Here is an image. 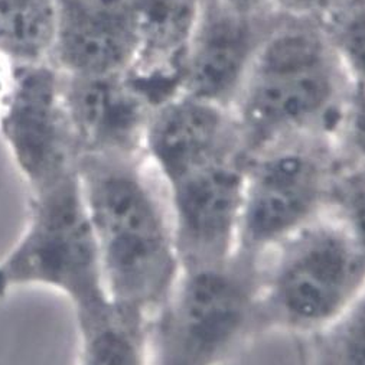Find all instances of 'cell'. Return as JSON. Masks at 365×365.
Instances as JSON below:
<instances>
[{
	"label": "cell",
	"mask_w": 365,
	"mask_h": 365,
	"mask_svg": "<svg viewBox=\"0 0 365 365\" xmlns=\"http://www.w3.org/2000/svg\"><path fill=\"white\" fill-rule=\"evenodd\" d=\"M279 14L255 18L218 0H205L182 66L179 91L231 110Z\"/></svg>",
	"instance_id": "cell-10"
},
{
	"label": "cell",
	"mask_w": 365,
	"mask_h": 365,
	"mask_svg": "<svg viewBox=\"0 0 365 365\" xmlns=\"http://www.w3.org/2000/svg\"><path fill=\"white\" fill-rule=\"evenodd\" d=\"M143 153L162 187L212 165L249 156L230 108L180 91L152 108Z\"/></svg>",
	"instance_id": "cell-9"
},
{
	"label": "cell",
	"mask_w": 365,
	"mask_h": 365,
	"mask_svg": "<svg viewBox=\"0 0 365 365\" xmlns=\"http://www.w3.org/2000/svg\"><path fill=\"white\" fill-rule=\"evenodd\" d=\"M58 4L94 19L135 22L138 0H58Z\"/></svg>",
	"instance_id": "cell-20"
},
{
	"label": "cell",
	"mask_w": 365,
	"mask_h": 365,
	"mask_svg": "<svg viewBox=\"0 0 365 365\" xmlns=\"http://www.w3.org/2000/svg\"><path fill=\"white\" fill-rule=\"evenodd\" d=\"M307 341L308 365H365V290L338 319Z\"/></svg>",
	"instance_id": "cell-16"
},
{
	"label": "cell",
	"mask_w": 365,
	"mask_h": 365,
	"mask_svg": "<svg viewBox=\"0 0 365 365\" xmlns=\"http://www.w3.org/2000/svg\"><path fill=\"white\" fill-rule=\"evenodd\" d=\"M365 290V256L325 214L260 260V334L308 339L338 319Z\"/></svg>",
	"instance_id": "cell-3"
},
{
	"label": "cell",
	"mask_w": 365,
	"mask_h": 365,
	"mask_svg": "<svg viewBox=\"0 0 365 365\" xmlns=\"http://www.w3.org/2000/svg\"><path fill=\"white\" fill-rule=\"evenodd\" d=\"M335 145L344 163L365 166V88H354L335 136Z\"/></svg>",
	"instance_id": "cell-19"
},
{
	"label": "cell",
	"mask_w": 365,
	"mask_h": 365,
	"mask_svg": "<svg viewBox=\"0 0 365 365\" xmlns=\"http://www.w3.org/2000/svg\"><path fill=\"white\" fill-rule=\"evenodd\" d=\"M342 159L335 140L303 136L252 152L242 182L237 253L262 260L328 214Z\"/></svg>",
	"instance_id": "cell-6"
},
{
	"label": "cell",
	"mask_w": 365,
	"mask_h": 365,
	"mask_svg": "<svg viewBox=\"0 0 365 365\" xmlns=\"http://www.w3.org/2000/svg\"><path fill=\"white\" fill-rule=\"evenodd\" d=\"M260 262L235 255L182 269L149 319L148 365H222L259 328Z\"/></svg>",
	"instance_id": "cell-4"
},
{
	"label": "cell",
	"mask_w": 365,
	"mask_h": 365,
	"mask_svg": "<svg viewBox=\"0 0 365 365\" xmlns=\"http://www.w3.org/2000/svg\"><path fill=\"white\" fill-rule=\"evenodd\" d=\"M58 24V0H0V53L11 66L49 63Z\"/></svg>",
	"instance_id": "cell-15"
},
{
	"label": "cell",
	"mask_w": 365,
	"mask_h": 365,
	"mask_svg": "<svg viewBox=\"0 0 365 365\" xmlns=\"http://www.w3.org/2000/svg\"><path fill=\"white\" fill-rule=\"evenodd\" d=\"M63 101L81 153H143L152 103L126 74L61 73Z\"/></svg>",
	"instance_id": "cell-11"
},
{
	"label": "cell",
	"mask_w": 365,
	"mask_h": 365,
	"mask_svg": "<svg viewBox=\"0 0 365 365\" xmlns=\"http://www.w3.org/2000/svg\"><path fill=\"white\" fill-rule=\"evenodd\" d=\"M0 132L28 190L78 170L80 148L51 63L11 66Z\"/></svg>",
	"instance_id": "cell-7"
},
{
	"label": "cell",
	"mask_w": 365,
	"mask_h": 365,
	"mask_svg": "<svg viewBox=\"0 0 365 365\" xmlns=\"http://www.w3.org/2000/svg\"><path fill=\"white\" fill-rule=\"evenodd\" d=\"M218 2L242 15L267 18L280 12L282 0H218Z\"/></svg>",
	"instance_id": "cell-22"
},
{
	"label": "cell",
	"mask_w": 365,
	"mask_h": 365,
	"mask_svg": "<svg viewBox=\"0 0 365 365\" xmlns=\"http://www.w3.org/2000/svg\"><path fill=\"white\" fill-rule=\"evenodd\" d=\"M78 170L108 299L150 318L182 272L160 180L145 153H81Z\"/></svg>",
	"instance_id": "cell-1"
},
{
	"label": "cell",
	"mask_w": 365,
	"mask_h": 365,
	"mask_svg": "<svg viewBox=\"0 0 365 365\" xmlns=\"http://www.w3.org/2000/svg\"><path fill=\"white\" fill-rule=\"evenodd\" d=\"M149 319L113 302L98 315L77 319V365H148Z\"/></svg>",
	"instance_id": "cell-14"
},
{
	"label": "cell",
	"mask_w": 365,
	"mask_h": 365,
	"mask_svg": "<svg viewBox=\"0 0 365 365\" xmlns=\"http://www.w3.org/2000/svg\"><path fill=\"white\" fill-rule=\"evenodd\" d=\"M322 25L354 88H365V0H346Z\"/></svg>",
	"instance_id": "cell-17"
},
{
	"label": "cell",
	"mask_w": 365,
	"mask_h": 365,
	"mask_svg": "<svg viewBox=\"0 0 365 365\" xmlns=\"http://www.w3.org/2000/svg\"><path fill=\"white\" fill-rule=\"evenodd\" d=\"M205 0H138V51L129 77L155 107L179 91Z\"/></svg>",
	"instance_id": "cell-12"
},
{
	"label": "cell",
	"mask_w": 365,
	"mask_h": 365,
	"mask_svg": "<svg viewBox=\"0 0 365 365\" xmlns=\"http://www.w3.org/2000/svg\"><path fill=\"white\" fill-rule=\"evenodd\" d=\"M352 91L322 22L280 12L231 111L250 155L293 138L335 140Z\"/></svg>",
	"instance_id": "cell-2"
},
{
	"label": "cell",
	"mask_w": 365,
	"mask_h": 365,
	"mask_svg": "<svg viewBox=\"0 0 365 365\" xmlns=\"http://www.w3.org/2000/svg\"><path fill=\"white\" fill-rule=\"evenodd\" d=\"M32 284L67 296L76 319L98 315L111 303L80 170L28 190L26 227L16 245L0 259V299L14 289Z\"/></svg>",
	"instance_id": "cell-5"
},
{
	"label": "cell",
	"mask_w": 365,
	"mask_h": 365,
	"mask_svg": "<svg viewBox=\"0 0 365 365\" xmlns=\"http://www.w3.org/2000/svg\"><path fill=\"white\" fill-rule=\"evenodd\" d=\"M247 158L212 165L162 187L182 269L221 264L237 255Z\"/></svg>",
	"instance_id": "cell-8"
},
{
	"label": "cell",
	"mask_w": 365,
	"mask_h": 365,
	"mask_svg": "<svg viewBox=\"0 0 365 365\" xmlns=\"http://www.w3.org/2000/svg\"><path fill=\"white\" fill-rule=\"evenodd\" d=\"M328 214L344 227L365 256V166L342 162L332 187Z\"/></svg>",
	"instance_id": "cell-18"
},
{
	"label": "cell",
	"mask_w": 365,
	"mask_h": 365,
	"mask_svg": "<svg viewBox=\"0 0 365 365\" xmlns=\"http://www.w3.org/2000/svg\"><path fill=\"white\" fill-rule=\"evenodd\" d=\"M59 6V24L49 58L68 76H114L132 70L138 35L135 22L103 21Z\"/></svg>",
	"instance_id": "cell-13"
},
{
	"label": "cell",
	"mask_w": 365,
	"mask_h": 365,
	"mask_svg": "<svg viewBox=\"0 0 365 365\" xmlns=\"http://www.w3.org/2000/svg\"><path fill=\"white\" fill-rule=\"evenodd\" d=\"M9 81H11V64L8 63V59L0 53V107H2L4 100L8 94Z\"/></svg>",
	"instance_id": "cell-23"
},
{
	"label": "cell",
	"mask_w": 365,
	"mask_h": 365,
	"mask_svg": "<svg viewBox=\"0 0 365 365\" xmlns=\"http://www.w3.org/2000/svg\"><path fill=\"white\" fill-rule=\"evenodd\" d=\"M346 0H282L280 12L324 21Z\"/></svg>",
	"instance_id": "cell-21"
}]
</instances>
